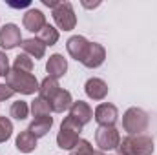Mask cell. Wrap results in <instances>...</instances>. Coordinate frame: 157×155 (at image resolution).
<instances>
[{
  "instance_id": "obj_10",
  "label": "cell",
  "mask_w": 157,
  "mask_h": 155,
  "mask_svg": "<svg viewBox=\"0 0 157 155\" xmlns=\"http://www.w3.org/2000/svg\"><path fill=\"white\" fill-rule=\"evenodd\" d=\"M88 47H90V40L86 39V37H82V35H73L66 42V49H68L70 57L78 60V62H82Z\"/></svg>"
},
{
  "instance_id": "obj_29",
  "label": "cell",
  "mask_w": 157,
  "mask_h": 155,
  "mask_svg": "<svg viewBox=\"0 0 157 155\" xmlns=\"http://www.w3.org/2000/svg\"><path fill=\"white\" fill-rule=\"evenodd\" d=\"M42 4H44L46 7H49L51 11H53V9H55V7H57L59 4H60V0H42Z\"/></svg>"
},
{
  "instance_id": "obj_6",
  "label": "cell",
  "mask_w": 157,
  "mask_h": 155,
  "mask_svg": "<svg viewBox=\"0 0 157 155\" xmlns=\"http://www.w3.org/2000/svg\"><path fill=\"white\" fill-rule=\"evenodd\" d=\"M104 60H106L104 46L99 44V42H90V47H88V51H86L80 64L84 68H88V70H97V68H101L104 64Z\"/></svg>"
},
{
  "instance_id": "obj_18",
  "label": "cell",
  "mask_w": 157,
  "mask_h": 155,
  "mask_svg": "<svg viewBox=\"0 0 157 155\" xmlns=\"http://www.w3.org/2000/svg\"><path fill=\"white\" fill-rule=\"evenodd\" d=\"M60 91V86H59V80L51 77H46L39 86V97L44 99L46 102H51V99Z\"/></svg>"
},
{
  "instance_id": "obj_28",
  "label": "cell",
  "mask_w": 157,
  "mask_h": 155,
  "mask_svg": "<svg viewBox=\"0 0 157 155\" xmlns=\"http://www.w3.org/2000/svg\"><path fill=\"white\" fill-rule=\"evenodd\" d=\"M15 95V91L7 86V84H0V100H7Z\"/></svg>"
},
{
  "instance_id": "obj_8",
  "label": "cell",
  "mask_w": 157,
  "mask_h": 155,
  "mask_svg": "<svg viewBox=\"0 0 157 155\" xmlns=\"http://www.w3.org/2000/svg\"><path fill=\"white\" fill-rule=\"evenodd\" d=\"M93 119L97 120L99 126H115L119 119V110L115 104L112 102H102L95 108L93 112Z\"/></svg>"
},
{
  "instance_id": "obj_25",
  "label": "cell",
  "mask_w": 157,
  "mask_h": 155,
  "mask_svg": "<svg viewBox=\"0 0 157 155\" xmlns=\"http://www.w3.org/2000/svg\"><path fill=\"white\" fill-rule=\"evenodd\" d=\"M13 135V122L7 117H0V144Z\"/></svg>"
},
{
  "instance_id": "obj_15",
  "label": "cell",
  "mask_w": 157,
  "mask_h": 155,
  "mask_svg": "<svg viewBox=\"0 0 157 155\" xmlns=\"http://www.w3.org/2000/svg\"><path fill=\"white\" fill-rule=\"evenodd\" d=\"M20 47H22V51L26 53V55H29L31 59H35V60H39V59H44V55H46V46L42 44V40L39 37H31V39H24L22 40V44H20Z\"/></svg>"
},
{
  "instance_id": "obj_14",
  "label": "cell",
  "mask_w": 157,
  "mask_h": 155,
  "mask_svg": "<svg viewBox=\"0 0 157 155\" xmlns=\"http://www.w3.org/2000/svg\"><path fill=\"white\" fill-rule=\"evenodd\" d=\"M71 104H73L71 93H70L68 89H62V88H60V91H59V93L51 99V102H49L53 113H64V112H68V110L71 108Z\"/></svg>"
},
{
  "instance_id": "obj_17",
  "label": "cell",
  "mask_w": 157,
  "mask_h": 155,
  "mask_svg": "<svg viewBox=\"0 0 157 155\" xmlns=\"http://www.w3.org/2000/svg\"><path fill=\"white\" fill-rule=\"evenodd\" d=\"M51 126H53V117H37V119H33L31 122H29V128H28V131H31L37 139L40 137H46L48 135V131L51 130Z\"/></svg>"
},
{
  "instance_id": "obj_30",
  "label": "cell",
  "mask_w": 157,
  "mask_h": 155,
  "mask_svg": "<svg viewBox=\"0 0 157 155\" xmlns=\"http://www.w3.org/2000/svg\"><path fill=\"white\" fill-rule=\"evenodd\" d=\"M7 6H9V7H28L29 2H28V0H26V2H7Z\"/></svg>"
},
{
  "instance_id": "obj_13",
  "label": "cell",
  "mask_w": 157,
  "mask_h": 155,
  "mask_svg": "<svg viewBox=\"0 0 157 155\" xmlns=\"http://www.w3.org/2000/svg\"><path fill=\"white\" fill-rule=\"evenodd\" d=\"M70 115L73 117L75 120H78L82 126H86L91 119H93V110L90 108L88 102L84 100H73L71 108H70Z\"/></svg>"
},
{
  "instance_id": "obj_3",
  "label": "cell",
  "mask_w": 157,
  "mask_h": 155,
  "mask_svg": "<svg viewBox=\"0 0 157 155\" xmlns=\"http://www.w3.org/2000/svg\"><path fill=\"white\" fill-rule=\"evenodd\" d=\"M150 124V115L143 108H128L122 115V130L128 135H143L148 130Z\"/></svg>"
},
{
  "instance_id": "obj_26",
  "label": "cell",
  "mask_w": 157,
  "mask_h": 155,
  "mask_svg": "<svg viewBox=\"0 0 157 155\" xmlns=\"http://www.w3.org/2000/svg\"><path fill=\"white\" fill-rule=\"evenodd\" d=\"M82 124L78 122V120H75L71 115H68L64 120H62V124H60V130H70V131H73V133H78L80 135V131H82Z\"/></svg>"
},
{
  "instance_id": "obj_21",
  "label": "cell",
  "mask_w": 157,
  "mask_h": 155,
  "mask_svg": "<svg viewBox=\"0 0 157 155\" xmlns=\"http://www.w3.org/2000/svg\"><path fill=\"white\" fill-rule=\"evenodd\" d=\"M29 112L33 113V119H37V117H49L51 106H49V102H46L44 99L35 97V100H33L31 106H29Z\"/></svg>"
},
{
  "instance_id": "obj_27",
  "label": "cell",
  "mask_w": 157,
  "mask_h": 155,
  "mask_svg": "<svg viewBox=\"0 0 157 155\" xmlns=\"http://www.w3.org/2000/svg\"><path fill=\"white\" fill-rule=\"evenodd\" d=\"M9 73V59L4 51H0V77H6Z\"/></svg>"
},
{
  "instance_id": "obj_11",
  "label": "cell",
  "mask_w": 157,
  "mask_h": 155,
  "mask_svg": "<svg viewBox=\"0 0 157 155\" xmlns=\"http://www.w3.org/2000/svg\"><path fill=\"white\" fill-rule=\"evenodd\" d=\"M84 91L91 100H104L108 95V84L99 77H91L86 80L84 84Z\"/></svg>"
},
{
  "instance_id": "obj_31",
  "label": "cell",
  "mask_w": 157,
  "mask_h": 155,
  "mask_svg": "<svg viewBox=\"0 0 157 155\" xmlns=\"http://www.w3.org/2000/svg\"><path fill=\"white\" fill-rule=\"evenodd\" d=\"M82 6H84V7H88V9H93V7H99V6H101V2H93V4H91V2L82 0Z\"/></svg>"
},
{
  "instance_id": "obj_2",
  "label": "cell",
  "mask_w": 157,
  "mask_h": 155,
  "mask_svg": "<svg viewBox=\"0 0 157 155\" xmlns=\"http://www.w3.org/2000/svg\"><path fill=\"white\" fill-rule=\"evenodd\" d=\"M6 84L15 93H22V95H33L35 91H39L40 86V82L35 78V75L26 73V71H18V70H13V68L6 75Z\"/></svg>"
},
{
  "instance_id": "obj_1",
  "label": "cell",
  "mask_w": 157,
  "mask_h": 155,
  "mask_svg": "<svg viewBox=\"0 0 157 155\" xmlns=\"http://www.w3.org/2000/svg\"><path fill=\"white\" fill-rule=\"evenodd\" d=\"M155 150L150 135H128L117 146V155H152Z\"/></svg>"
},
{
  "instance_id": "obj_12",
  "label": "cell",
  "mask_w": 157,
  "mask_h": 155,
  "mask_svg": "<svg viewBox=\"0 0 157 155\" xmlns=\"http://www.w3.org/2000/svg\"><path fill=\"white\" fill-rule=\"evenodd\" d=\"M46 71H48V77L59 80L60 77H64L66 71H68V60H66L60 53H55V55H51V57L48 59V62H46Z\"/></svg>"
},
{
  "instance_id": "obj_4",
  "label": "cell",
  "mask_w": 157,
  "mask_h": 155,
  "mask_svg": "<svg viewBox=\"0 0 157 155\" xmlns=\"http://www.w3.org/2000/svg\"><path fill=\"white\" fill-rule=\"evenodd\" d=\"M51 15H53V20H55V24H57L59 29H62V31L75 29V26H77V15H75V9H73L71 2H68V0L62 2L60 0V4L51 11Z\"/></svg>"
},
{
  "instance_id": "obj_22",
  "label": "cell",
  "mask_w": 157,
  "mask_h": 155,
  "mask_svg": "<svg viewBox=\"0 0 157 155\" xmlns=\"http://www.w3.org/2000/svg\"><path fill=\"white\" fill-rule=\"evenodd\" d=\"M28 115H29V104L26 100H17L11 104L9 117H13L15 120H24V119H28Z\"/></svg>"
},
{
  "instance_id": "obj_9",
  "label": "cell",
  "mask_w": 157,
  "mask_h": 155,
  "mask_svg": "<svg viewBox=\"0 0 157 155\" xmlns=\"http://www.w3.org/2000/svg\"><path fill=\"white\" fill-rule=\"evenodd\" d=\"M22 24H24V28H26L28 31H31V33H40L42 28H44L48 22H46V15H44L40 9L31 7V9H28V11L24 13Z\"/></svg>"
},
{
  "instance_id": "obj_24",
  "label": "cell",
  "mask_w": 157,
  "mask_h": 155,
  "mask_svg": "<svg viewBox=\"0 0 157 155\" xmlns=\"http://www.w3.org/2000/svg\"><path fill=\"white\" fill-rule=\"evenodd\" d=\"M70 155H102V153L97 152V150H93V146H91L90 141L80 139L77 144H75V148L70 152Z\"/></svg>"
},
{
  "instance_id": "obj_20",
  "label": "cell",
  "mask_w": 157,
  "mask_h": 155,
  "mask_svg": "<svg viewBox=\"0 0 157 155\" xmlns=\"http://www.w3.org/2000/svg\"><path fill=\"white\" fill-rule=\"evenodd\" d=\"M39 39L42 40V44L48 47V46H55L57 42H59V29L57 28H53V26H49V24H46L44 28H42V31L39 33Z\"/></svg>"
},
{
  "instance_id": "obj_23",
  "label": "cell",
  "mask_w": 157,
  "mask_h": 155,
  "mask_svg": "<svg viewBox=\"0 0 157 155\" xmlns=\"http://www.w3.org/2000/svg\"><path fill=\"white\" fill-rule=\"evenodd\" d=\"M13 70H18V71H26V73H31L33 71V59L26 53H20L15 57V62H13Z\"/></svg>"
},
{
  "instance_id": "obj_19",
  "label": "cell",
  "mask_w": 157,
  "mask_h": 155,
  "mask_svg": "<svg viewBox=\"0 0 157 155\" xmlns=\"http://www.w3.org/2000/svg\"><path fill=\"white\" fill-rule=\"evenodd\" d=\"M78 141H80V135L70 131V130H60L59 135H57V144H59L60 150H70L71 152Z\"/></svg>"
},
{
  "instance_id": "obj_16",
  "label": "cell",
  "mask_w": 157,
  "mask_h": 155,
  "mask_svg": "<svg viewBox=\"0 0 157 155\" xmlns=\"http://www.w3.org/2000/svg\"><path fill=\"white\" fill-rule=\"evenodd\" d=\"M15 146H17V150H18L20 153H31V152L37 150V137H35L31 131L24 130V131H20V133L17 135Z\"/></svg>"
},
{
  "instance_id": "obj_5",
  "label": "cell",
  "mask_w": 157,
  "mask_h": 155,
  "mask_svg": "<svg viewBox=\"0 0 157 155\" xmlns=\"http://www.w3.org/2000/svg\"><path fill=\"white\" fill-rule=\"evenodd\" d=\"M95 142L101 152L117 150L119 142H121V133L115 126H99L95 130Z\"/></svg>"
},
{
  "instance_id": "obj_7",
  "label": "cell",
  "mask_w": 157,
  "mask_h": 155,
  "mask_svg": "<svg viewBox=\"0 0 157 155\" xmlns=\"http://www.w3.org/2000/svg\"><path fill=\"white\" fill-rule=\"evenodd\" d=\"M22 33L17 24H4L0 29V47L2 49H13L22 44Z\"/></svg>"
}]
</instances>
